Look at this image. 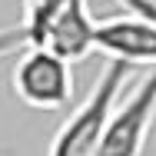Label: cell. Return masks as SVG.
Segmentation results:
<instances>
[{
    "label": "cell",
    "mask_w": 156,
    "mask_h": 156,
    "mask_svg": "<svg viewBox=\"0 0 156 156\" xmlns=\"http://www.w3.org/2000/svg\"><path fill=\"white\" fill-rule=\"evenodd\" d=\"M13 93L33 110H63L73 96L70 60L47 47H27V53L13 66Z\"/></svg>",
    "instance_id": "cell-2"
},
{
    "label": "cell",
    "mask_w": 156,
    "mask_h": 156,
    "mask_svg": "<svg viewBox=\"0 0 156 156\" xmlns=\"http://www.w3.org/2000/svg\"><path fill=\"white\" fill-rule=\"evenodd\" d=\"M63 3H70V0H23V20L0 33V53H7L13 47H37L43 37V27Z\"/></svg>",
    "instance_id": "cell-5"
},
{
    "label": "cell",
    "mask_w": 156,
    "mask_h": 156,
    "mask_svg": "<svg viewBox=\"0 0 156 156\" xmlns=\"http://www.w3.org/2000/svg\"><path fill=\"white\" fill-rule=\"evenodd\" d=\"M93 30H96V20L87 7V0H70L50 17L37 47H47L57 57L76 63L93 53Z\"/></svg>",
    "instance_id": "cell-4"
},
{
    "label": "cell",
    "mask_w": 156,
    "mask_h": 156,
    "mask_svg": "<svg viewBox=\"0 0 156 156\" xmlns=\"http://www.w3.org/2000/svg\"><path fill=\"white\" fill-rule=\"evenodd\" d=\"M93 50H100L110 60L129 63V66L136 63L156 66V20H146L140 13L96 20Z\"/></svg>",
    "instance_id": "cell-3"
},
{
    "label": "cell",
    "mask_w": 156,
    "mask_h": 156,
    "mask_svg": "<svg viewBox=\"0 0 156 156\" xmlns=\"http://www.w3.org/2000/svg\"><path fill=\"white\" fill-rule=\"evenodd\" d=\"M156 116V70L140 76L123 103L110 110L93 156H143L150 123Z\"/></svg>",
    "instance_id": "cell-1"
}]
</instances>
